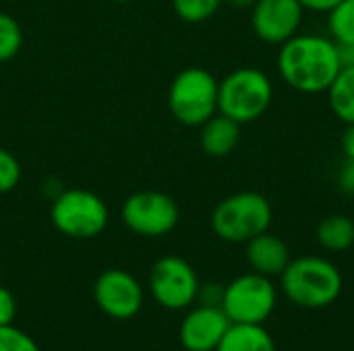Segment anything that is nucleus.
Listing matches in <instances>:
<instances>
[{
  "label": "nucleus",
  "instance_id": "1",
  "mask_svg": "<svg viewBox=\"0 0 354 351\" xmlns=\"http://www.w3.org/2000/svg\"><path fill=\"white\" fill-rule=\"evenodd\" d=\"M340 68L336 41L319 33H297L278 52V72L299 93H326Z\"/></svg>",
  "mask_w": 354,
  "mask_h": 351
},
{
  "label": "nucleus",
  "instance_id": "2",
  "mask_svg": "<svg viewBox=\"0 0 354 351\" xmlns=\"http://www.w3.org/2000/svg\"><path fill=\"white\" fill-rule=\"evenodd\" d=\"M284 296L309 310L332 306L344 288L340 269L324 257H299L288 263L280 275Z\"/></svg>",
  "mask_w": 354,
  "mask_h": 351
},
{
  "label": "nucleus",
  "instance_id": "3",
  "mask_svg": "<svg viewBox=\"0 0 354 351\" xmlns=\"http://www.w3.org/2000/svg\"><path fill=\"white\" fill-rule=\"evenodd\" d=\"M274 209L270 201L255 190L234 192L222 199L212 211L214 234L230 244H247L255 236L270 230Z\"/></svg>",
  "mask_w": 354,
  "mask_h": 351
},
{
  "label": "nucleus",
  "instance_id": "4",
  "mask_svg": "<svg viewBox=\"0 0 354 351\" xmlns=\"http://www.w3.org/2000/svg\"><path fill=\"white\" fill-rule=\"evenodd\" d=\"M272 101L274 85L261 68L241 66L220 81L218 112L241 126L259 120L270 110Z\"/></svg>",
  "mask_w": 354,
  "mask_h": 351
},
{
  "label": "nucleus",
  "instance_id": "5",
  "mask_svg": "<svg viewBox=\"0 0 354 351\" xmlns=\"http://www.w3.org/2000/svg\"><path fill=\"white\" fill-rule=\"evenodd\" d=\"M218 89L220 81L207 68H183L170 83V114L185 126H201L214 114H218Z\"/></svg>",
  "mask_w": 354,
  "mask_h": 351
},
{
  "label": "nucleus",
  "instance_id": "6",
  "mask_svg": "<svg viewBox=\"0 0 354 351\" xmlns=\"http://www.w3.org/2000/svg\"><path fill=\"white\" fill-rule=\"evenodd\" d=\"M52 225L77 240H89L100 236L110 221L106 201L85 188H64L50 205Z\"/></svg>",
  "mask_w": 354,
  "mask_h": 351
},
{
  "label": "nucleus",
  "instance_id": "7",
  "mask_svg": "<svg viewBox=\"0 0 354 351\" xmlns=\"http://www.w3.org/2000/svg\"><path fill=\"white\" fill-rule=\"evenodd\" d=\"M276 304L278 290L274 281L251 271L224 288L220 308L232 325H263L274 314Z\"/></svg>",
  "mask_w": 354,
  "mask_h": 351
},
{
  "label": "nucleus",
  "instance_id": "8",
  "mask_svg": "<svg viewBox=\"0 0 354 351\" xmlns=\"http://www.w3.org/2000/svg\"><path fill=\"white\" fill-rule=\"evenodd\" d=\"M120 217L133 234L143 238H162L178 225L180 209L166 192L139 190L124 199Z\"/></svg>",
  "mask_w": 354,
  "mask_h": 351
},
{
  "label": "nucleus",
  "instance_id": "9",
  "mask_svg": "<svg viewBox=\"0 0 354 351\" xmlns=\"http://www.w3.org/2000/svg\"><path fill=\"white\" fill-rule=\"evenodd\" d=\"M199 277L189 261L168 254L149 271V294L166 310H185L199 296Z\"/></svg>",
  "mask_w": 354,
  "mask_h": 351
},
{
  "label": "nucleus",
  "instance_id": "10",
  "mask_svg": "<svg viewBox=\"0 0 354 351\" xmlns=\"http://www.w3.org/2000/svg\"><path fill=\"white\" fill-rule=\"evenodd\" d=\"M93 300L97 308L116 321H127L143 308V288L129 271L108 269L93 283Z\"/></svg>",
  "mask_w": 354,
  "mask_h": 351
},
{
  "label": "nucleus",
  "instance_id": "11",
  "mask_svg": "<svg viewBox=\"0 0 354 351\" xmlns=\"http://www.w3.org/2000/svg\"><path fill=\"white\" fill-rule=\"evenodd\" d=\"M303 17L299 0H257L251 8V27L261 41L282 46L299 33Z\"/></svg>",
  "mask_w": 354,
  "mask_h": 351
},
{
  "label": "nucleus",
  "instance_id": "12",
  "mask_svg": "<svg viewBox=\"0 0 354 351\" xmlns=\"http://www.w3.org/2000/svg\"><path fill=\"white\" fill-rule=\"evenodd\" d=\"M230 325L220 306L201 304L183 319L178 331L180 345L187 351H216Z\"/></svg>",
  "mask_w": 354,
  "mask_h": 351
},
{
  "label": "nucleus",
  "instance_id": "13",
  "mask_svg": "<svg viewBox=\"0 0 354 351\" xmlns=\"http://www.w3.org/2000/svg\"><path fill=\"white\" fill-rule=\"evenodd\" d=\"M245 254H247L249 267L255 273L266 275L270 279L280 277L284 269L288 267V263L292 261L288 244L280 236L270 234V230L249 240Z\"/></svg>",
  "mask_w": 354,
  "mask_h": 351
},
{
  "label": "nucleus",
  "instance_id": "14",
  "mask_svg": "<svg viewBox=\"0 0 354 351\" xmlns=\"http://www.w3.org/2000/svg\"><path fill=\"white\" fill-rule=\"evenodd\" d=\"M199 132V145L209 157H226L230 155L241 141V124L224 114H214L207 122H203Z\"/></svg>",
  "mask_w": 354,
  "mask_h": 351
},
{
  "label": "nucleus",
  "instance_id": "15",
  "mask_svg": "<svg viewBox=\"0 0 354 351\" xmlns=\"http://www.w3.org/2000/svg\"><path fill=\"white\" fill-rule=\"evenodd\" d=\"M216 351H276V343L261 325H230Z\"/></svg>",
  "mask_w": 354,
  "mask_h": 351
},
{
  "label": "nucleus",
  "instance_id": "16",
  "mask_svg": "<svg viewBox=\"0 0 354 351\" xmlns=\"http://www.w3.org/2000/svg\"><path fill=\"white\" fill-rule=\"evenodd\" d=\"M315 238L330 252H346L354 246V219L340 213L328 215L319 221Z\"/></svg>",
  "mask_w": 354,
  "mask_h": 351
},
{
  "label": "nucleus",
  "instance_id": "17",
  "mask_svg": "<svg viewBox=\"0 0 354 351\" xmlns=\"http://www.w3.org/2000/svg\"><path fill=\"white\" fill-rule=\"evenodd\" d=\"M326 93L336 118L344 124H354V64L340 68Z\"/></svg>",
  "mask_w": 354,
  "mask_h": 351
},
{
  "label": "nucleus",
  "instance_id": "18",
  "mask_svg": "<svg viewBox=\"0 0 354 351\" xmlns=\"http://www.w3.org/2000/svg\"><path fill=\"white\" fill-rule=\"evenodd\" d=\"M328 29L334 41L354 43V0H340L328 12Z\"/></svg>",
  "mask_w": 354,
  "mask_h": 351
},
{
  "label": "nucleus",
  "instance_id": "19",
  "mask_svg": "<svg viewBox=\"0 0 354 351\" xmlns=\"http://www.w3.org/2000/svg\"><path fill=\"white\" fill-rule=\"evenodd\" d=\"M23 48V29L19 21L0 10V64L17 58Z\"/></svg>",
  "mask_w": 354,
  "mask_h": 351
},
{
  "label": "nucleus",
  "instance_id": "20",
  "mask_svg": "<svg viewBox=\"0 0 354 351\" xmlns=\"http://www.w3.org/2000/svg\"><path fill=\"white\" fill-rule=\"evenodd\" d=\"M222 4L224 0H172V8L176 17L193 25L212 19L220 10Z\"/></svg>",
  "mask_w": 354,
  "mask_h": 351
},
{
  "label": "nucleus",
  "instance_id": "21",
  "mask_svg": "<svg viewBox=\"0 0 354 351\" xmlns=\"http://www.w3.org/2000/svg\"><path fill=\"white\" fill-rule=\"evenodd\" d=\"M21 182V163L4 147H0V194L10 192Z\"/></svg>",
  "mask_w": 354,
  "mask_h": 351
},
{
  "label": "nucleus",
  "instance_id": "22",
  "mask_svg": "<svg viewBox=\"0 0 354 351\" xmlns=\"http://www.w3.org/2000/svg\"><path fill=\"white\" fill-rule=\"evenodd\" d=\"M0 351H39L33 337L15 325L0 327Z\"/></svg>",
  "mask_w": 354,
  "mask_h": 351
},
{
  "label": "nucleus",
  "instance_id": "23",
  "mask_svg": "<svg viewBox=\"0 0 354 351\" xmlns=\"http://www.w3.org/2000/svg\"><path fill=\"white\" fill-rule=\"evenodd\" d=\"M17 317V300L10 290L0 285V327L12 325Z\"/></svg>",
  "mask_w": 354,
  "mask_h": 351
},
{
  "label": "nucleus",
  "instance_id": "24",
  "mask_svg": "<svg viewBox=\"0 0 354 351\" xmlns=\"http://www.w3.org/2000/svg\"><path fill=\"white\" fill-rule=\"evenodd\" d=\"M338 186L342 192L354 197V161L351 159H344V163L338 172Z\"/></svg>",
  "mask_w": 354,
  "mask_h": 351
},
{
  "label": "nucleus",
  "instance_id": "25",
  "mask_svg": "<svg viewBox=\"0 0 354 351\" xmlns=\"http://www.w3.org/2000/svg\"><path fill=\"white\" fill-rule=\"evenodd\" d=\"M222 292H224V288H220V285H201L197 300H201V304H205V306H220Z\"/></svg>",
  "mask_w": 354,
  "mask_h": 351
},
{
  "label": "nucleus",
  "instance_id": "26",
  "mask_svg": "<svg viewBox=\"0 0 354 351\" xmlns=\"http://www.w3.org/2000/svg\"><path fill=\"white\" fill-rule=\"evenodd\" d=\"M340 147H342L344 159L354 161V124H346V128L342 132V139H340Z\"/></svg>",
  "mask_w": 354,
  "mask_h": 351
},
{
  "label": "nucleus",
  "instance_id": "27",
  "mask_svg": "<svg viewBox=\"0 0 354 351\" xmlns=\"http://www.w3.org/2000/svg\"><path fill=\"white\" fill-rule=\"evenodd\" d=\"M303 4L305 10H311V12H330L340 0H299Z\"/></svg>",
  "mask_w": 354,
  "mask_h": 351
},
{
  "label": "nucleus",
  "instance_id": "28",
  "mask_svg": "<svg viewBox=\"0 0 354 351\" xmlns=\"http://www.w3.org/2000/svg\"><path fill=\"white\" fill-rule=\"evenodd\" d=\"M338 48V58L342 66H353L354 64V43L353 41H336Z\"/></svg>",
  "mask_w": 354,
  "mask_h": 351
},
{
  "label": "nucleus",
  "instance_id": "29",
  "mask_svg": "<svg viewBox=\"0 0 354 351\" xmlns=\"http://www.w3.org/2000/svg\"><path fill=\"white\" fill-rule=\"evenodd\" d=\"M255 2L257 0H224V4H228L232 8H239V10H251Z\"/></svg>",
  "mask_w": 354,
  "mask_h": 351
},
{
  "label": "nucleus",
  "instance_id": "30",
  "mask_svg": "<svg viewBox=\"0 0 354 351\" xmlns=\"http://www.w3.org/2000/svg\"><path fill=\"white\" fill-rule=\"evenodd\" d=\"M112 2H133V0H112Z\"/></svg>",
  "mask_w": 354,
  "mask_h": 351
}]
</instances>
